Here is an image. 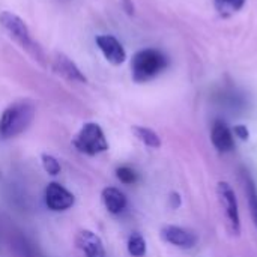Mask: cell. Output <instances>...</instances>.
<instances>
[{
  "label": "cell",
  "instance_id": "7",
  "mask_svg": "<svg viewBox=\"0 0 257 257\" xmlns=\"http://www.w3.org/2000/svg\"><path fill=\"white\" fill-rule=\"evenodd\" d=\"M51 68L57 75L63 77L68 81H74V83H86L87 81L86 75L80 71V68L63 53L54 54Z\"/></svg>",
  "mask_w": 257,
  "mask_h": 257
},
{
  "label": "cell",
  "instance_id": "4",
  "mask_svg": "<svg viewBox=\"0 0 257 257\" xmlns=\"http://www.w3.org/2000/svg\"><path fill=\"white\" fill-rule=\"evenodd\" d=\"M72 145L78 152L89 155V157H95L108 149V143H107L102 128L93 122L84 123L81 126V130L75 136Z\"/></svg>",
  "mask_w": 257,
  "mask_h": 257
},
{
  "label": "cell",
  "instance_id": "22",
  "mask_svg": "<svg viewBox=\"0 0 257 257\" xmlns=\"http://www.w3.org/2000/svg\"><path fill=\"white\" fill-rule=\"evenodd\" d=\"M122 6H123V9H125L126 14H130V15L134 14V5H133L131 0H122Z\"/></svg>",
  "mask_w": 257,
  "mask_h": 257
},
{
  "label": "cell",
  "instance_id": "13",
  "mask_svg": "<svg viewBox=\"0 0 257 257\" xmlns=\"http://www.w3.org/2000/svg\"><path fill=\"white\" fill-rule=\"evenodd\" d=\"M133 133L134 136L143 143L146 145L148 148H152V149H158L161 146V139L158 137V134L151 130V128H146V126H133Z\"/></svg>",
  "mask_w": 257,
  "mask_h": 257
},
{
  "label": "cell",
  "instance_id": "8",
  "mask_svg": "<svg viewBox=\"0 0 257 257\" xmlns=\"http://www.w3.org/2000/svg\"><path fill=\"white\" fill-rule=\"evenodd\" d=\"M161 238H163V241H166L175 247L184 248V250H190V248L196 247V244H197V236L193 232L182 229L179 226L163 227L161 229Z\"/></svg>",
  "mask_w": 257,
  "mask_h": 257
},
{
  "label": "cell",
  "instance_id": "16",
  "mask_svg": "<svg viewBox=\"0 0 257 257\" xmlns=\"http://www.w3.org/2000/svg\"><path fill=\"white\" fill-rule=\"evenodd\" d=\"M247 199H248V206H250V214L254 221V226L257 227V190L253 181L248 178L247 179Z\"/></svg>",
  "mask_w": 257,
  "mask_h": 257
},
{
  "label": "cell",
  "instance_id": "5",
  "mask_svg": "<svg viewBox=\"0 0 257 257\" xmlns=\"http://www.w3.org/2000/svg\"><path fill=\"white\" fill-rule=\"evenodd\" d=\"M217 196H218V202H220V205L226 214L230 232L238 236L241 233V221H239L238 200H236L233 188L230 187L229 182L221 181L217 185Z\"/></svg>",
  "mask_w": 257,
  "mask_h": 257
},
{
  "label": "cell",
  "instance_id": "11",
  "mask_svg": "<svg viewBox=\"0 0 257 257\" xmlns=\"http://www.w3.org/2000/svg\"><path fill=\"white\" fill-rule=\"evenodd\" d=\"M211 140H212V145L220 152H230L233 149V146H235L232 131L221 120H217L214 123L212 131H211Z\"/></svg>",
  "mask_w": 257,
  "mask_h": 257
},
{
  "label": "cell",
  "instance_id": "1",
  "mask_svg": "<svg viewBox=\"0 0 257 257\" xmlns=\"http://www.w3.org/2000/svg\"><path fill=\"white\" fill-rule=\"evenodd\" d=\"M35 119V105L30 101H17L0 116V137L12 139L23 134Z\"/></svg>",
  "mask_w": 257,
  "mask_h": 257
},
{
  "label": "cell",
  "instance_id": "12",
  "mask_svg": "<svg viewBox=\"0 0 257 257\" xmlns=\"http://www.w3.org/2000/svg\"><path fill=\"white\" fill-rule=\"evenodd\" d=\"M101 199H102V203H104L105 209L113 215H117V214L123 212V209L126 208L125 194L120 190L114 188V187L104 188L102 194H101Z\"/></svg>",
  "mask_w": 257,
  "mask_h": 257
},
{
  "label": "cell",
  "instance_id": "9",
  "mask_svg": "<svg viewBox=\"0 0 257 257\" xmlns=\"http://www.w3.org/2000/svg\"><path fill=\"white\" fill-rule=\"evenodd\" d=\"M96 45L102 51L104 57L111 63V65H120L126 59V53L122 47V44L111 35H99L95 38Z\"/></svg>",
  "mask_w": 257,
  "mask_h": 257
},
{
  "label": "cell",
  "instance_id": "10",
  "mask_svg": "<svg viewBox=\"0 0 257 257\" xmlns=\"http://www.w3.org/2000/svg\"><path fill=\"white\" fill-rule=\"evenodd\" d=\"M77 248L86 257H105V248L101 238L92 230H81L75 238Z\"/></svg>",
  "mask_w": 257,
  "mask_h": 257
},
{
  "label": "cell",
  "instance_id": "14",
  "mask_svg": "<svg viewBox=\"0 0 257 257\" xmlns=\"http://www.w3.org/2000/svg\"><path fill=\"white\" fill-rule=\"evenodd\" d=\"M217 12L221 17H229L238 11H241L245 5V0H215L214 2Z\"/></svg>",
  "mask_w": 257,
  "mask_h": 257
},
{
  "label": "cell",
  "instance_id": "19",
  "mask_svg": "<svg viewBox=\"0 0 257 257\" xmlns=\"http://www.w3.org/2000/svg\"><path fill=\"white\" fill-rule=\"evenodd\" d=\"M18 248H20L21 254L24 257H44L39 251H38V248H35L33 244L27 242V241L23 239V238L18 241Z\"/></svg>",
  "mask_w": 257,
  "mask_h": 257
},
{
  "label": "cell",
  "instance_id": "20",
  "mask_svg": "<svg viewBox=\"0 0 257 257\" xmlns=\"http://www.w3.org/2000/svg\"><path fill=\"white\" fill-rule=\"evenodd\" d=\"M233 134L238 139H241V140H248V137H250V133H248V130H247L245 125H236L233 128Z\"/></svg>",
  "mask_w": 257,
  "mask_h": 257
},
{
  "label": "cell",
  "instance_id": "2",
  "mask_svg": "<svg viewBox=\"0 0 257 257\" xmlns=\"http://www.w3.org/2000/svg\"><path fill=\"white\" fill-rule=\"evenodd\" d=\"M169 65L166 54L157 48H145L134 54L131 62L133 80L136 83H146L160 75Z\"/></svg>",
  "mask_w": 257,
  "mask_h": 257
},
{
  "label": "cell",
  "instance_id": "3",
  "mask_svg": "<svg viewBox=\"0 0 257 257\" xmlns=\"http://www.w3.org/2000/svg\"><path fill=\"white\" fill-rule=\"evenodd\" d=\"M0 26L35 60H38L41 65H45V56H44L42 48L32 39L29 27L26 26V23L18 15H15L12 12H8V11L2 12L0 14Z\"/></svg>",
  "mask_w": 257,
  "mask_h": 257
},
{
  "label": "cell",
  "instance_id": "6",
  "mask_svg": "<svg viewBox=\"0 0 257 257\" xmlns=\"http://www.w3.org/2000/svg\"><path fill=\"white\" fill-rule=\"evenodd\" d=\"M45 205L53 212H63L72 208L75 203V197L71 191L62 187L57 182H50L45 188Z\"/></svg>",
  "mask_w": 257,
  "mask_h": 257
},
{
  "label": "cell",
  "instance_id": "21",
  "mask_svg": "<svg viewBox=\"0 0 257 257\" xmlns=\"http://www.w3.org/2000/svg\"><path fill=\"white\" fill-rule=\"evenodd\" d=\"M170 206L173 209H178L181 206V196L178 193H172L170 194Z\"/></svg>",
  "mask_w": 257,
  "mask_h": 257
},
{
  "label": "cell",
  "instance_id": "17",
  "mask_svg": "<svg viewBox=\"0 0 257 257\" xmlns=\"http://www.w3.org/2000/svg\"><path fill=\"white\" fill-rule=\"evenodd\" d=\"M41 161H42V167H44V170L48 173V175H51V176H56V175H59L60 173V163L53 157V155H50V154H42L41 155Z\"/></svg>",
  "mask_w": 257,
  "mask_h": 257
},
{
  "label": "cell",
  "instance_id": "15",
  "mask_svg": "<svg viewBox=\"0 0 257 257\" xmlns=\"http://www.w3.org/2000/svg\"><path fill=\"white\" fill-rule=\"evenodd\" d=\"M128 253L133 257H143L146 254V241L140 233H133L130 236Z\"/></svg>",
  "mask_w": 257,
  "mask_h": 257
},
{
  "label": "cell",
  "instance_id": "18",
  "mask_svg": "<svg viewBox=\"0 0 257 257\" xmlns=\"http://www.w3.org/2000/svg\"><path fill=\"white\" fill-rule=\"evenodd\" d=\"M116 176H117V179H119L122 184H125V185L136 184V182H137V179H139V176H137L136 170H133V169H131V167H128V166L117 167V169H116Z\"/></svg>",
  "mask_w": 257,
  "mask_h": 257
}]
</instances>
